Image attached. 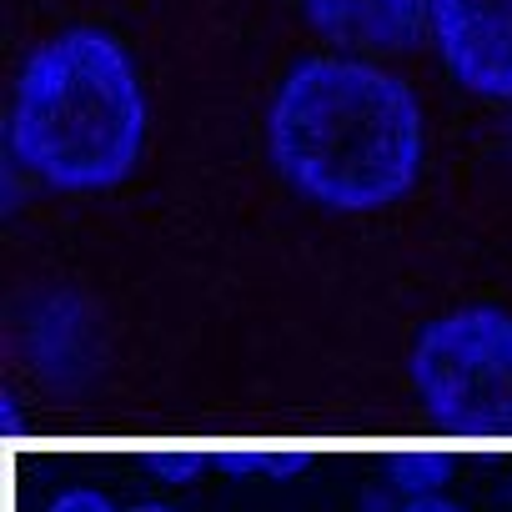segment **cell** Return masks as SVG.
I'll return each instance as SVG.
<instances>
[{
  "mask_svg": "<svg viewBox=\"0 0 512 512\" xmlns=\"http://www.w3.org/2000/svg\"><path fill=\"white\" fill-rule=\"evenodd\" d=\"M267 146L297 196L327 211H382L417 186L427 126L397 71L357 51H317L277 81Z\"/></svg>",
  "mask_w": 512,
  "mask_h": 512,
  "instance_id": "6da1fadb",
  "label": "cell"
},
{
  "mask_svg": "<svg viewBox=\"0 0 512 512\" xmlns=\"http://www.w3.org/2000/svg\"><path fill=\"white\" fill-rule=\"evenodd\" d=\"M11 151L56 191H111L146 151V91L131 51L96 26L46 36L11 96Z\"/></svg>",
  "mask_w": 512,
  "mask_h": 512,
  "instance_id": "7a4b0ae2",
  "label": "cell"
},
{
  "mask_svg": "<svg viewBox=\"0 0 512 512\" xmlns=\"http://www.w3.org/2000/svg\"><path fill=\"white\" fill-rule=\"evenodd\" d=\"M412 387L452 427H512V317L497 307H457L412 342Z\"/></svg>",
  "mask_w": 512,
  "mask_h": 512,
  "instance_id": "3957f363",
  "label": "cell"
},
{
  "mask_svg": "<svg viewBox=\"0 0 512 512\" xmlns=\"http://www.w3.org/2000/svg\"><path fill=\"white\" fill-rule=\"evenodd\" d=\"M427 31L462 91L512 101V0H432Z\"/></svg>",
  "mask_w": 512,
  "mask_h": 512,
  "instance_id": "277c9868",
  "label": "cell"
},
{
  "mask_svg": "<svg viewBox=\"0 0 512 512\" xmlns=\"http://www.w3.org/2000/svg\"><path fill=\"white\" fill-rule=\"evenodd\" d=\"M312 31L342 51H407L432 16V0H297Z\"/></svg>",
  "mask_w": 512,
  "mask_h": 512,
  "instance_id": "5b68a950",
  "label": "cell"
},
{
  "mask_svg": "<svg viewBox=\"0 0 512 512\" xmlns=\"http://www.w3.org/2000/svg\"><path fill=\"white\" fill-rule=\"evenodd\" d=\"M46 512H121L106 492H96V487H71V492H61Z\"/></svg>",
  "mask_w": 512,
  "mask_h": 512,
  "instance_id": "8992f818",
  "label": "cell"
},
{
  "mask_svg": "<svg viewBox=\"0 0 512 512\" xmlns=\"http://www.w3.org/2000/svg\"><path fill=\"white\" fill-rule=\"evenodd\" d=\"M402 512H467V507H457L452 497H437V492H417L412 502H402Z\"/></svg>",
  "mask_w": 512,
  "mask_h": 512,
  "instance_id": "52a82bcc",
  "label": "cell"
},
{
  "mask_svg": "<svg viewBox=\"0 0 512 512\" xmlns=\"http://www.w3.org/2000/svg\"><path fill=\"white\" fill-rule=\"evenodd\" d=\"M126 512H176V507H166V502H131Z\"/></svg>",
  "mask_w": 512,
  "mask_h": 512,
  "instance_id": "ba28073f",
  "label": "cell"
}]
</instances>
